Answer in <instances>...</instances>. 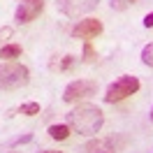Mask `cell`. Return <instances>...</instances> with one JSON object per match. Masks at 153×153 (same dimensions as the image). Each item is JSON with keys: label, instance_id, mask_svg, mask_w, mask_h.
Masks as SVG:
<instances>
[{"label": "cell", "instance_id": "obj_1", "mask_svg": "<svg viewBox=\"0 0 153 153\" xmlns=\"http://www.w3.org/2000/svg\"><path fill=\"white\" fill-rule=\"evenodd\" d=\"M105 123V114L102 109L95 105H79L76 109H72L67 114V125L79 134H86V137H93V134L100 132V128Z\"/></svg>", "mask_w": 153, "mask_h": 153}, {"label": "cell", "instance_id": "obj_2", "mask_svg": "<svg viewBox=\"0 0 153 153\" xmlns=\"http://www.w3.org/2000/svg\"><path fill=\"white\" fill-rule=\"evenodd\" d=\"M30 81V70L21 63H0V91H16Z\"/></svg>", "mask_w": 153, "mask_h": 153}, {"label": "cell", "instance_id": "obj_3", "mask_svg": "<svg viewBox=\"0 0 153 153\" xmlns=\"http://www.w3.org/2000/svg\"><path fill=\"white\" fill-rule=\"evenodd\" d=\"M137 91H139V79H137V76H130V74L118 76L114 84L107 88V93H105V102H109V105H114V102H121V100H125V97L134 95Z\"/></svg>", "mask_w": 153, "mask_h": 153}, {"label": "cell", "instance_id": "obj_4", "mask_svg": "<svg viewBox=\"0 0 153 153\" xmlns=\"http://www.w3.org/2000/svg\"><path fill=\"white\" fill-rule=\"evenodd\" d=\"M95 91H97V84L93 79H76V81H72V84L65 86L63 100L72 105V102H79V100H84V97H91Z\"/></svg>", "mask_w": 153, "mask_h": 153}, {"label": "cell", "instance_id": "obj_5", "mask_svg": "<svg viewBox=\"0 0 153 153\" xmlns=\"http://www.w3.org/2000/svg\"><path fill=\"white\" fill-rule=\"evenodd\" d=\"M100 5V0H58L56 7L60 14H65L70 19H76V16H81V14H88V12H93Z\"/></svg>", "mask_w": 153, "mask_h": 153}, {"label": "cell", "instance_id": "obj_6", "mask_svg": "<svg viewBox=\"0 0 153 153\" xmlns=\"http://www.w3.org/2000/svg\"><path fill=\"white\" fill-rule=\"evenodd\" d=\"M42 10H44V0H21L14 12V19L16 23H30L42 14Z\"/></svg>", "mask_w": 153, "mask_h": 153}, {"label": "cell", "instance_id": "obj_7", "mask_svg": "<svg viewBox=\"0 0 153 153\" xmlns=\"http://www.w3.org/2000/svg\"><path fill=\"white\" fill-rule=\"evenodd\" d=\"M100 33H102V21H100V19H93V16L81 19L74 28H72V35H74V37L86 39V42H88V39H93V37H97Z\"/></svg>", "mask_w": 153, "mask_h": 153}, {"label": "cell", "instance_id": "obj_8", "mask_svg": "<svg viewBox=\"0 0 153 153\" xmlns=\"http://www.w3.org/2000/svg\"><path fill=\"white\" fill-rule=\"evenodd\" d=\"M86 153H114V144L111 139H91L86 144Z\"/></svg>", "mask_w": 153, "mask_h": 153}, {"label": "cell", "instance_id": "obj_9", "mask_svg": "<svg viewBox=\"0 0 153 153\" xmlns=\"http://www.w3.org/2000/svg\"><path fill=\"white\" fill-rule=\"evenodd\" d=\"M70 132H72V128L65 123H60V125H49V137L51 139H58V142H63V139H67L70 137Z\"/></svg>", "mask_w": 153, "mask_h": 153}, {"label": "cell", "instance_id": "obj_10", "mask_svg": "<svg viewBox=\"0 0 153 153\" xmlns=\"http://www.w3.org/2000/svg\"><path fill=\"white\" fill-rule=\"evenodd\" d=\"M21 53H23V49L19 44H5V47H0V58H5V60L21 58Z\"/></svg>", "mask_w": 153, "mask_h": 153}, {"label": "cell", "instance_id": "obj_11", "mask_svg": "<svg viewBox=\"0 0 153 153\" xmlns=\"http://www.w3.org/2000/svg\"><path fill=\"white\" fill-rule=\"evenodd\" d=\"M95 58H97V53L93 49V44H91V39H88L84 44V63H95Z\"/></svg>", "mask_w": 153, "mask_h": 153}, {"label": "cell", "instance_id": "obj_12", "mask_svg": "<svg viewBox=\"0 0 153 153\" xmlns=\"http://www.w3.org/2000/svg\"><path fill=\"white\" fill-rule=\"evenodd\" d=\"M142 63H144V65H149V67H153V42L144 47V51H142Z\"/></svg>", "mask_w": 153, "mask_h": 153}, {"label": "cell", "instance_id": "obj_13", "mask_svg": "<svg viewBox=\"0 0 153 153\" xmlns=\"http://www.w3.org/2000/svg\"><path fill=\"white\" fill-rule=\"evenodd\" d=\"M19 111L26 114V116H35V114H39V105L37 102H26V105H21Z\"/></svg>", "mask_w": 153, "mask_h": 153}, {"label": "cell", "instance_id": "obj_14", "mask_svg": "<svg viewBox=\"0 0 153 153\" xmlns=\"http://www.w3.org/2000/svg\"><path fill=\"white\" fill-rule=\"evenodd\" d=\"M74 60H76L74 56H65V58H63V60L56 65V67H58V72H65V70H70V67L74 65Z\"/></svg>", "mask_w": 153, "mask_h": 153}, {"label": "cell", "instance_id": "obj_15", "mask_svg": "<svg viewBox=\"0 0 153 153\" xmlns=\"http://www.w3.org/2000/svg\"><path fill=\"white\" fill-rule=\"evenodd\" d=\"M30 139H33V134H30V132L21 134V137H16V139H12V142H10V149H14V146H21V144H28Z\"/></svg>", "mask_w": 153, "mask_h": 153}, {"label": "cell", "instance_id": "obj_16", "mask_svg": "<svg viewBox=\"0 0 153 153\" xmlns=\"http://www.w3.org/2000/svg\"><path fill=\"white\" fill-rule=\"evenodd\" d=\"M128 5H137V2H134V0H111V10H125V7H128Z\"/></svg>", "mask_w": 153, "mask_h": 153}, {"label": "cell", "instance_id": "obj_17", "mask_svg": "<svg viewBox=\"0 0 153 153\" xmlns=\"http://www.w3.org/2000/svg\"><path fill=\"white\" fill-rule=\"evenodd\" d=\"M144 26H146V28H153V12L144 16Z\"/></svg>", "mask_w": 153, "mask_h": 153}, {"label": "cell", "instance_id": "obj_18", "mask_svg": "<svg viewBox=\"0 0 153 153\" xmlns=\"http://www.w3.org/2000/svg\"><path fill=\"white\" fill-rule=\"evenodd\" d=\"M12 35V28H0V37H10Z\"/></svg>", "mask_w": 153, "mask_h": 153}, {"label": "cell", "instance_id": "obj_19", "mask_svg": "<svg viewBox=\"0 0 153 153\" xmlns=\"http://www.w3.org/2000/svg\"><path fill=\"white\" fill-rule=\"evenodd\" d=\"M42 153H65V151H42Z\"/></svg>", "mask_w": 153, "mask_h": 153}, {"label": "cell", "instance_id": "obj_20", "mask_svg": "<svg viewBox=\"0 0 153 153\" xmlns=\"http://www.w3.org/2000/svg\"><path fill=\"white\" fill-rule=\"evenodd\" d=\"M151 121H153V109H151Z\"/></svg>", "mask_w": 153, "mask_h": 153}, {"label": "cell", "instance_id": "obj_21", "mask_svg": "<svg viewBox=\"0 0 153 153\" xmlns=\"http://www.w3.org/2000/svg\"><path fill=\"white\" fill-rule=\"evenodd\" d=\"M10 153H19V151H10Z\"/></svg>", "mask_w": 153, "mask_h": 153}]
</instances>
